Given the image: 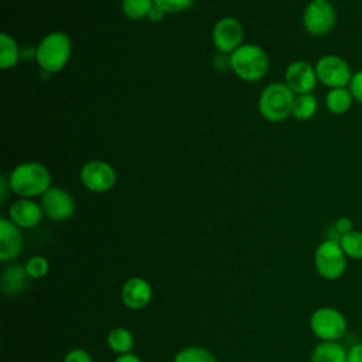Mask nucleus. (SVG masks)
I'll list each match as a JSON object with an SVG mask.
<instances>
[{
	"label": "nucleus",
	"mask_w": 362,
	"mask_h": 362,
	"mask_svg": "<svg viewBox=\"0 0 362 362\" xmlns=\"http://www.w3.org/2000/svg\"><path fill=\"white\" fill-rule=\"evenodd\" d=\"M318 78L315 66L308 61L297 59L287 65L284 72V83L296 93H311L317 86Z\"/></svg>",
	"instance_id": "obj_12"
},
{
	"label": "nucleus",
	"mask_w": 362,
	"mask_h": 362,
	"mask_svg": "<svg viewBox=\"0 0 362 362\" xmlns=\"http://www.w3.org/2000/svg\"><path fill=\"white\" fill-rule=\"evenodd\" d=\"M21 58V49L18 48L16 40L3 33L0 34V66L3 69L13 68L18 64Z\"/></svg>",
	"instance_id": "obj_20"
},
{
	"label": "nucleus",
	"mask_w": 362,
	"mask_h": 362,
	"mask_svg": "<svg viewBox=\"0 0 362 362\" xmlns=\"http://www.w3.org/2000/svg\"><path fill=\"white\" fill-rule=\"evenodd\" d=\"M352 96H354V100L359 105H362V69L354 72L352 75V79L348 85Z\"/></svg>",
	"instance_id": "obj_28"
},
{
	"label": "nucleus",
	"mask_w": 362,
	"mask_h": 362,
	"mask_svg": "<svg viewBox=\"0 0 362 362\" xmlns=\"http://www.w3.org/2000/svg\"><path fill=\"white\" fill-rule=\"evenodd\" d=\"M327 1H331V3H332V1H335V0H327Z\"/></svg>",
	"instance_id": "obj_33"
},
{
	"label": "nucleus",
	"mask_w": 362,
	"mask_h": 362,
	"mask_svg": "<svg viewBox=\"0 0 362 362\" xmlns=\"http://www.w3.org/2000/svg\"><path fill=\"white\" fill-rule=\"evenodd\" d=\"M317 109H318V102L313 93L296 95L293 109H291V116L300 122H305L314 117V115L317 113Z\"/></svg>",
	"instance_id": "obj_21"
},
{
	"label": "nucleus",
	"mask_w": 362,
	"mask_h": 362,
	"mask_svg": "<svg viewBox=\"0 0 362 362\" xmlns=\"http://www.w3.org/2000/svg\"><path fill=\"white\" fill-rule=\"evenodd\" d=\"M355 228H354V222H352V219L349 218V216H345V215H342V216H339V218H337L335 221H334V223H332V226L329 228V233H328V239H335V240H338L342 235H345V233H348V232H351V230H354Z\"/></svg>",
	"instance_id": "obj_26"
},
{
	"label": "nucleus",
	"mask_w": 362,
	"mask_h": 362,
	"mask_svg": "<svg viewBox=\"0 0 362 362\" xmlns=\"http://www.w3.org/2000/svg\"><path fill=\"white\" fill-rule=\"evenodd\" d=\"M62 362H93V359L86 349L74 348L65 354Z\"/></svg>",
	"instance_id": "obj_29"
},
{
	"label": "nucleus",
	"mask_w": 362,
	"mask_h": 362,
	"mask_svg": "<svg viewBox=\"0 0 362 362\" xmlns=\"http://www.w3.org/2000/svg\"><path fill=\"white\" fill-rule=\"evenodd\" d=\"M243 27L235 17H222L218 20L212 28V44L221 54H232L236 48L242 45L243 41Z\"/></svg>",
	"instance_id": "obj_10"
},
{
	"label": "nucleus",
	"mask_w": 362,
	"mask_h": 362,
	"mask_svg": "<svg viewBox=\"0 0 362 362\" xmlns=\"http://www.w3.org/2000/svg\"><path fill=\"white\" fill-rule=\"evenodd\" d=\"M40 204L44 215L55 222L66 221L75 212L74 197L61 187H51L45 194H42Z\"/></svg>",
	"instance_id": "obj_11"
},
{
	"label": "nucleus",
	"mask_w": 362,
	"mask_h": 362,
	"mask_svg": "<svg viewBox=\"0 0 362 362\" xmlns=\"http://www.w3.org/2000/svg\"><path fill=\"white\" fill-rule=\"evenodd\" d=\"M24 269H25V273L30 279H42L48 270H49V263L48 260L41 256V255H35V256H31L25 264H24Z\"/></svg>",
	"instance_id": "obj_25"
},
{
	"label": "nucleus",
	"mask_w": 362,
	"mask_h": 362,
	"mask_svg": "<svg viewBox=\"0 0 362 362\" xmlns=\"http://www.w3.org/2000/svg\"><path fill=\"white\" fill-rule=\"evenodd\" d=\"M79 178L86 189L100 194L115 187L117 175L107 161L90 160L81 167Z\"/></svg>",
	"instance_id": "obj_9"
},
{
	"label": "nucleus",
	"mask_w": 362,
	"mask_h": 362,
	"mask_svg": "<svg viewBox=\"0 0 362 362\" xmlns=\"http://www.w3.org/2000/svg\"><path fill=\"white\" fill-rule=\"evenodd\" d=\"M153 297L151 284L143 277H130L127 279L120 290V298L126 308L139 311L146 308Z\"/></svg>",
	"instance_id": "obj_13"
},
{
	"label": "nucleus",
	"mask_w": 362,
	"mask_h": 362,
	"mask_svg": "<svg viewBox=\"0 0 362 362\" xmlns=\"http://www.w3.org/2000/svg\"><path fill=\"white\" fill-rule=\"evenodd\" d=\"M23 247V235L8 218L0 219V260L7 262L18 256Z\"/></svg>",
	"instance_id": "obj_15"
},
{
	"label": "nucleus",
	"mask_w": 362,
	"mask_h": 362,
	"mask_svg": "<svg viewBox=\"0 0 362 362\" xmlns=\"http://www.w3.org/2000/svg\"><path fill=\"white\" fill-rule=\"evenodd\" d=\"M345 256L351 260H362V230L354 229L338 239Z\"/></svg>",
	"instance_id": "obj_22"
},
{
	"label": "nucleus",
	"mask_w": 362,
	"mask_h": 362,
	"mask_svg": "<svg viewBox=\"0 0 362 362\" xmlns=\"http://www.w3.org/2000/svg\"><path fill=\"white\" fill-rule=\"evenodd\" d=\"M113 362H141V359L136 354L130 352L124 355H117V358Z\"/></svg>",
	"instance_id": "obj_32"
},
{
	"label": "nucleus",
	"mask_w": 362,
	"mask_h": 362,
	"mask_svg": "<svg viewBox=\"0 0 362 362\" xmlns=\"http://www.w3.org/2000/svg\"><path fill=\"white\" fill-rule=\"evenodd\" d=\"M72 51L71 38L62 31L47 34L37 45L35 59L40 68L47 74L59 72L69 61Z\"/></svg>",
	"instance_id": "obj_3"
},
{
	"label": "nucleus",
	"mask_w": 362,
	"mask_h": 362,
	"mask_svg": "<svg viewBox=\"0 0 362 362\" xmlns=\"http://www.w3.org/2000/svg\"><path fill=\"white\" fill-rule=\"evenodd\" d=\"M44 211L41 204L31 198H20L8 208V219L20 229H30L37 226L42 219Z\"/></svg>",
	"instance_id": "obj_14"
},
{
	"label": "nucleus",
	"mask_w": 362,
	"mask_h": 362,
	"mask_svg": "<svg viewBox=\"0 0 362 362\" xmlns=\"http://www.w3.org/2000/svg\"><path fill=\"white\" fill-rule=\"evenodd\" d=\"M233 74L246 82H256L264 78L269 69V57L256 44H242L229 55Z\"/></svg>",
	"instance_id": "obj_2"
},
{
	"label": "nucleus",
	"mask_w": 362,
	"mask_h": 362,
	"mask_svg": "<svg viewBox=\"0 0 362 362\" xmlns=\"http://www.w3.org/2000/svg\"><path fill=\"white\" fill-rule=\"evenodd\" d=\"M106 344L112 352L116 355L130 354L134 348V337L124 327H115L107 332Z\"/></svg>",
	"instance_id": "obj_19"
},
{
	"label": "nucleus",
	"mask_w": 362,
	"mask_h": 362,
	"mask_svg": "<svg viewBox=\"0 0 362 362\" xmlns=\"http://www.w3.org/2000/svg\"><path fill=\"white\" fill-rule=\"evenodd\" d=\"M310 329L320 341H341L348 331V320L338 308L322 305L310 315Z\"/></svg>",
	"instance_id": "obj_6"
},
{
	"label": "nucleus",
	"mask_w": 362,
	"mask_h": 362,
	"mask_svg": "<svg viewBox=\"0 0 362 362\" xmlns=\"http://www.w3.org/2000/svg\"><path fill=\"white\" fill-rule=\"evenodd\" d=\"M354 102H355L354 96L348 86L328 89V92L325 93V99H324L327 110L337 116L346 113L352 107Z\"/></svg>",
	"instance_id": "obj_18"
},
{
	"label": "nucleus",
	"mask_w": 362,
	"mask_h": 362,
	"mask_svg": "<svg viewBox=\"0 0 362 362\" xmlns=\"http://www.w3.org/2000/svg\"><path fill=\"white\" fill-rule=\"evenodd\" d=\"M10 189L21 198L42 197L51 188V174L38 161H24L13 168L8 175Z\"/></svg>",
	"instance_id": "obj_1"
},
{
	"label": "nucleus",
	"mask_w": 362,
	"mask_h": 362,
	"mask_svg": "<svg viewBox=\"0 0 362 362\" xmlns=\"http://www.w3.org/2000/svg\"><path fill=\"white\" fill-rule=\"evenodd\" d=\"M303 27L313 37L329 34L337 23V10L331 1L310 0L303 11Z\"/></svg>",
	"instance_id": "obj_7"
},
{
	"label": "nucleus",
	"mask_w": 362,
	"mask_h": 362,
	"mask_svg": "<svg viewBox=\"0 0 362 362\" xmlns=\"http://www.w3.org/2000/svg\"><path fill=\"white\" fill-rule=\"evenodd\" d=\"M296 93L284 82L269 83L259 96V112L272 123L286 120L291 115Z\"/></svg>",
	"instance_id": "obj_4"
},
{
	"label": "nucleus",
	"mask_w": 362,
	"mask_h": 362,
	"mask_svg": "<svg viewBox=\"0 0 362 362\" xmlns=\"http://www.w3.org/2000/svg\"><path fill=\"white\" fill-rule=\"evenodd\" d=\"M314 66L318 82H321L328 89L348 86L354 75L348 61L334 54H325L320 57Z\"/></svg>",
	"instance_id": "obj_8"
},
{
	"label": "nucleus",
	"mask_w": 362,
	"mask_h": 362,
	"mask_svg": "<svg viewBox=\"0 0 362 362\" xmlns=\"http://www.w3.org/2000/svg\"><path fill=\"white\" fill-rule=\"evenodd\" d=\"M154 6V0H122V13L129 20H141L148 17L150 10Z\"/></svg>",
	"instance_id": "obj_24"
},
{
	"label": "nucleus",
	"mask_w": 362,
	"mask_h": 362,
	"mask_svg": "<svg viewBox=\"0 0 362 362\" xmlns=\"http://www.w3.org/2000/svg\"><path fill=\"white\" fill-rule=\"evenodd\" d=\"M28 279L24 266H8L1 274V288L7 296H17L24 290Z\"/></svg>",
	"instance_id": "obj_17"
},
{
	"label": "nucleus",
	"mask_w": 362,
	"mask_h": 362,
	"mask_svg": "<svg viewBox=\"0 0 362 362\" xmlns=\"http://www.w3.org/2000/svg\"><path fill=\"white\" fill-rule=\"evenodd\" d=\"M164 16H165V11L161 8V7H158V6H153V8L150 10V13H148V20H151V21H154V23H157V21H161L163 18H164Z\"/></svg>",
	"instance_id": "obj_31"
},
{
	"label": "nucleus",
	"mask_w": 362,
	"mask_h": 362,
	"mask_svg": "<svg viewBox=\"0 0 362 362\" xmlns=\"http://www.w3.org/2000/svg\"><path fill=\"white\" fill-rule=\"evenodd\" d=\"M348 266V257L345 256L341 245L335 239L325 238L314 252V267L320 277L324 280H338L341 279Z\"/></svg>",
	"instance_id": "obj_5"
},
{
	"label": "nucleus",
	"mask_w": 362,
	"mask_h": 362,
	"mask_svg": "<svg viewBox=\"0 0 362 362\" xmlns=\"http://www.w3.org/2000/svg\"><path fill=\"white\" fill-rule=\"evenodd\" d=\"M346 351L341 341H320L311 351L310 362H346Z\"/></svg>",
	"instance_id": "obj_16"
},
{
	"label": "nucleus",
	"mask_w": 362,
	"mask_h": 362,
	"mask_svg": "<svg viewBox=\"0 0 362 362\" xmlns=\"http://www.w3.org/2000/svg\"><path fill=\"white\" fill-rule=\"evenodd\" d=\"M346 362H362V341L355 342L348 348Z\"/></svg>",
	"instance_id": "obj_30"
},
{
	"label": "nucleus",
	"mask_w": 362,
	"mask_h": 362,
	"mask_svg": "<svg viewBox=\"0 0 362 362\" xmlns=\"http://www.w3.org/2000/svg\"><path fill=\"white\" fill-rule=\"evenodd\" d=\"M173 362H216V358L206 348L185 346L175 354Z\"/></svg>",
	"instance_id": "obj_23"
},
{
	"label": "nucleus",
	"mask_w": 362,
	"mask_h": 362,
	"mask_svg": "<svg viewBox=\"0 0 362 362\" xmlns=\"http://www.w3.org/2000/svg\"><path fill=\"white\" fill-rule=\"evenodd\" d=\"M194 0H154V4L165 13H181L192 6Z\"/></svg>",
	"instance_id": "obj_27"
}]
</instances>
